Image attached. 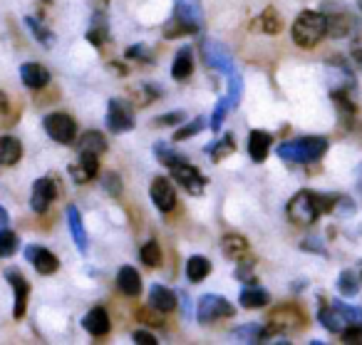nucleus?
<instances>
[{
	"mask_svg": "<svg viewBox=\"0 0 362 345\" xmlns=\"http://www.w3.org/2000/svg\"><path fill=\"white\" fill-rule=\"evenodd\" d=\"M25 259L35 266V271L40 276H52L57 268H60V261H57V256L52 254V251L42 249V246H30V249L25 251Z\"/></svg>",
	"mask_w": 362,
	"mask_h": 345,
	"instance_id": "obj_17",
	"label": "nucleus"
},
{
	"mask_svg": "<svg viewBox=\"0 0 362 345\" xmlns=\"http://www.w3.org/2000/svg\"><path fill=\"white\" fill-rule=\"evenodd\" d=\"M8 224H11V216H8V211L0 206V229H6Z\"/></svg>",
	"mask_w": 362,
	"mask_h": 345,
	"instance_id": "obj_49",
	"label": "nucleus"
},
{
	"mask_svg": "<svg viewBox=\"0 0 362 345\" xmlns=\"http://www.w3.org/2000/svg\"><path fill=\"white\" fill-rule=\"evenodd\" d=\"M136 315H139V320H141V323H144V325H151V328H164V313H161V310H156V308H151V305H149V308H139V313H136Z\"/></svg>",
	"mask_w": 362,
	"mask_h": 345,
	"instance_id": "obj_39",
	"label": "nucleus"
},
{
	"mask_svg": "<svg viewBox=\"0 0 362 345\" xmlns=\"http://www.w3.org/2000/svg\"><path fill=\"white\" fill-rule=\"evenodd\" d=\"M305 325H308V315L300 305L281 303L276 308H271V313H268L266 333L268 338H273V335H293V333H300Z\"/></svg>",
	"mask_w": 362,
	"mask_h": 345,
	"instance_id": "obj_4",
	"label": "nucleus"
},
{
	"mask_svg": "<svg viewBox=\"0 0 362 345\" xmlns=\"http://www.w3.org/2000/svg\"><path fill=\"white\" fill-rule=\"evenodd\" d=\"M6 278L8 283L13 285V295H16V305H13V318H23L28 310V298H30V283L25 281V276L16 268H8L6 271Z\"/></svg>",
	"mask_w": 362,
	"mask_h": 345,
	"instance_id": "obj_13",
	"label": "nucleus"
},
{
	"mask_svg": "<svg viewBox=\"0 0 362 345\" xmlns=\"http://www.w3.org/2000/svg\"><path fill=\"white\" fill-rule=\"evenodd\" d=\"M21 80L30 90H42L50 85V70L40 62H25V65H21Z\"/></svg>",
	"mask_w": 362,
	"mask_h": 345,
	"instance_id": "obj_18",
	"label": "nucleus"
},
{
	"mask_svg": "<svg viewBox=\"0 0 362 345\" xmlns=\"http://www.w3.org/2000/svg\"><path fill=\"white\" fill-rule=\"evenodd\" d=\"M360 8H362V0H360Z\"/></svg>",
	"mask_w": 362,
	"mask_h": 345,
	"instance_id": "obj_50",
	"label": "nucleus"
},
{
	"mask_svg": "<svg viewBox=\"0 0 362 345\" xmlns=\"http://www.w3.org/2000/svg\"><path fill=\"white\" fill-rule=\"evenodd\" d=\"M55 196H57L55 179H50V176H42V179H37L35 184H33V196H30L33 211H37V214H45V211L50 209L52 201H55Z\"/></svg>",
	"mask_w": 362,
	"mask_h": 345,
	"instance_id": "obj_15",
	"label": "nucleus"
},
{
	"mask_svg": "<svg viewBox=\"0 0 362 345\" xmlns=\"http://www.w3.org/2000/svg\"><path fill=\"white\" fill-rule=\"evenodd\" d=\"M202 55H204V62H206L211 70H218V72H223V75L236 70V67H233L231 52L226 50V45H221V43L214 40V38H206V40L202 43Z\"/></svg>",
	"mask_w": 362,
	"mask_h": 345,
	"instance_id": "obj_10",
	"label": "nucleus"
},
{
	"mask_svg": "<svg viewBox=\"0 0 362 345\" xmlns=\"http://www.w3.org/2000/svg\"><path fill=\"white\" fill-rule=\"evenodd\" d=\"M337 288H340V293L345 295V298H352V295H357V290H360V281H357V276L352 273V271H342L340 278H337Z\"/></svg>",
	"mask_w": 362,
	"mask_h": 345,
	"instance_id": "obj_35",
	"label": "nucleus"
},
{
	"mask_svg": "<svg viewBox=\"0 0 362 345\" xmlns=\"http://www.w3.org/2000/svg\"><path fill=\"white\" fill-rule=\"evenodd\" d=\"M233 152H236V140H233V135H226L223 140H218L216 145H211L209 154H211L214 162H223L226 157H231Z\"/></svg>",
	"mask_w": 362,
	"mask_h": 345,
	"instance_id": "obj_33",
	"label": "nucleus"
},
{
	"mask_svg": "<svg viewBox=\"0 0 362 345\" xmlns=\"http://www.w3.org/2000/svg\"><path fill=\"white\" fill-rule=\"evenodd\" d=\"M25 26H28V30L33 33V38H35V40L40 43L42 47H52V45H55V40H57L55 33L47 30V28L42 26L37 18H25Z\"/></svg>",
	"mask_w": 362,
	"mask_h": 345,
	"instance_id": "obj_30",
	"label": "nucleus"
},
{
	"mask_svg": "<svg viewBox=\"0 0 362 345\" xmlns=\"http://www.w3.org/2000/svg\"><path fill=\"white\" fill-rule=\"evenodd\" d=\"M192 72H194V52H192V47L187 45L176 52L174 65H171V77H174L176 82H184L187 77H192Z\"/></svg>",
	"mask_w": 362,
	"mask_h": 345,
	"instance_id": "obj_24",
	"label": "nucleus"
},
{
	"mask_svg": "<svg viewBox=\"0 0 362 345\" xmlns=\"http://www.w3.org/2000/svg\"><path fill=\"white\" fill-rule=\"evenodd\" d=\"M67 224H70V234L75 239V246L80 254H87V231L82 224V214L77 206H67Z\"/></svg>",
	"mask_w": 362,
	"mask_h": 345,
	"instance_id": "obj_23",
	"label": "nucleus"
},
{
	"mask_svg": "<svg viewBox=\"0 0 362 345\" xmlns=\"http://www.w3.org/2000/svg\"><path fill=\"white\" fill-rule=\"evenodd\" d=\"M233 313H236V308H233L231 300L223 298V295L206 293V295H202V298H199V305H197L199 323H204V325L216 323V320L231 318Z\"/></svg>",
	"mask_w": 362,
	"mask_h": 345,
	"instance_id": "obj_8",
	"label": "nucleus"
},
{
	"mask_svg": "<svg viewBox=\"0 0 362 345\" xmlns=\"http://www.w3.org/2000/svg\"><path fill=\"white\" fill-rule=\"evenodd\" d=\"M228 112H231V107H228L226 97H221V100H218V105H216V110H214V117H211V130H214V132L221 130V127H223V120H226Z\"/></svg>",
	"mask_w": 362,
	"mask_h": 345,
	"instance_id": "obj_41",
	"label": "nucleus"
},
{
	"mask_svg": "<svg viewBox=\"0 0 362 345\" xmlns=\"http://www.w3.org/2000/svg\"><path fill=\"white\" fill-rule=\"evenodd\" d=\"M261 30L268 33V35H276V33L283 30L281 16H278V13L273 11V8H266V11H263V16H261Z\"/></svg>",
	"mask_w": 362,
	"mask_h": 345,
	"instance_id": "obj_36",
	"label": "nucleus"
},
{
	"mask_svg": "<svg viewBox=\"0 0 362 345\" xmlns=\"http://www.w3.org/2000/svg\"><path fill=\"white\" fill-rule=\"evenodd\" d=\"M77 149L80 152H90V154H105L107 152V140L102 132H85V135L80 137V145H77Z\"/></svg>",
	"mask_w": 362,
	"mask_h": 345,
	"instance_id": "obj_28",
	"label": "nucleus"
},
{
	"mask_svg": "<svg viewBox=\"0 0 362 345\" xmlns=\"http://www.w3.org/2000/svg\"><path fill=\"white\" fill-rule=\"evenodd\" d=\"M45 132L57 142V145H72L77 135V122L72 120L65 112H52V115L45 117Z\"/></svg>",
	"mask_w": 362,
	"mask_h": 345,
	"instance_id": "obj_9",
	"label": "nucleus"
},
{
	"mask_svg": "<svg viewBox=\"0 0 362 345\" xmlns=\"http://www.w3.org/2000/svg\"><path fill=\"white\" fill-rule=\"evenodd\" d=\"M317 320L330 333H342L347 325H362V308H352V305L345 303L325 300L320 305V310H317Z\"/></svg>",
	"mask_w": 362,
	"mask_h": 345,
	"instance_id": "obj_5",
	"label": "nucleus"
},
{
	"mask_svg": "<svg viewBox=\"0 0 362 345\" xmlns=\"http://www.w3.org/2000/svg\"><path fill=\"white\" fill-rule=\"evenodd\" d=\"M327 152L325 137H300V140L278 145V157L286 164H313L320 162Z\"/></svg>",
	"mask_w": 362,
	"mask_h": 345,
	"instance_id": "obj_3",
	"label": "nucleus"
},
{
	"mask_svg": "<svg viewBox=\"0 0 362 345\" xmlns=\"http://www.w3.org/2000/svg\"><path fill=\"white\" fill-rule=\"evenodd\" d=\"M171 169V176H174L176 184H181V189L187 191V194H204V189H206V179H204V174L197 169L194 164H189L184 157H174V159L166 164Z\"/></svg>",
	"mask_w": 362,
	"mask_h": 345,
	"instance_id": "obj_7",
	"label": "nucleus"
},
{
	"mask_svg": "<svg viewBox=\"0 0 362 345\" xmlns=\"http://www.w3.org/2000/svg\"><path fill=\"white\" fill-rule=\"evenodd\" d=\"M241 75H238L236 70H231L228 72V97H226V102H228V107H236L238 102H241Z\"/></svg>",
	"mask_w": 362,
	"mask_h": 345,
	"instance_id": "obj_37",
	"label": "nucleus"
},
{
	"mask_svg": "<svg viewBox=\"0 0 362 345\" xmlns=\"http://www.w3.org/2000/svg\"><path fill=\"white\" fill-rule=\"evenodd\" d=\"M233 338L246 340V343H261V340L268 338V333H266V325H261V323H248V325H243V328L233 330Z\"/></svg>",
	"mask_w": 362,
	"mask_h": 345,
	"instance_id": "obj_31",
	"label": "nucleus"
},
{
	"mask_svg": "<svg viewBox=\"0 0 362 345\" xmlns=\"http://www.w3.org/2000/svg\"><path fill=\"white\" fill-rule=\"evenodd\" d=\"M184 122V112H169V115H159L151 120L154 127H166V125H181Z\"/></svg>",
	"mask_w": 362,
	"mask_h": 345,
	"instance_id": "obj_43",
	"label": "nucleus"
},
{
	"mask_svg": "<svg viewBox=\"0 0 362 345\" xmlns=\"http://www.w3.org/2000/svg\"><path fill=\"white\" fill-rule=\"evenodd\" d=\"M325 38V16L315 11H305L293 23V40L300 47H315Z\"/></svg>",
	"mask_w": 362,
	"mask_h": 345,
	"instance_id": "obj_6",
	"label": "nucleus"
},
{
	"mask_svg": "<svg viewBox=\"0 0 362 345\" xmlns=\"http://www.w3.org/2000/svg\"><path fill=\"white\" fill-rule=\"evenodd\" d=\"M352 60H355V65L362 70V35L355 40V45H352Z\"/></svg>",
	"mask_w": 362,
	"mask_h": 345,
	"instance_id": "obj_48",
	"label": "nucleus"
},
{
	"mask_svg": "<svg viewBox=\"0 0 362 345\" xmlns=\"http://www.w3.org/2000/svg\"><path fill=\"white\" fill-rule=\"evenodd\" d=\"M100 171V157L90 154V152H80V159L70 166V176L75 184H87L92 181Z\"/></svg>",
	"mask_w": 362,
	"mask_h": 345,
	"instance_id": "obj_16",
	"label": "nucleus"
},
{
	"mask_svg": "<svg viewBox=\"0 0 362 345\" xmlns=\"http://www.w3.org/2000/svg\"><path fill=\"white\" fill-rule=\"evenodd\" d=\"M241 305L243 308H263V305H268V300H271V295H268V290H263L261 285L256 283H248L246 288L241 290Z\"/></svg>",
	"mask_w": 362,
	"mask_h": 345,
	"instance_id": "obj_27",
	"label": "nucleus"
},
{
	"mask_svg": "<svg viewBox=\"0 0 362 345\" xmlns=\"http://www.w3.org/2000/svg\"><path fill=\"white\" fill-rule=\"evenodd\" d=\"M325 16V35L330 38H347L357 28V21L345 8H327Z\"/></svg>",
	"mask_w": 362,
	"mask_h": 345,
	"instance_id": "obj_12",
	"label": "nucleus"
},
{
	"mask_svg": "<svg viewBox=\"0 0 362 345\" xmlns=\"http://www.w3.org/2000/svg\"><path fill=\"white\" fill-rule=\"evenodd\" d=\"M342 343L360 345L362 343V325H347V328L342 330Z\"/></svg>",
	"mask_w": 362,
	"mask_h": 345,
	"instance_id": "obj_44",
	"label": "nucleus"
},
{
	"mask_svg": "<svg viewBox=\"0 0 362 345\" xmlns=\"http://www.w3.org/2000/svg\"><path fill=\"white\" fill-rule=\"evenodd\" d=\"M107 127L115 135L134 130V110H132L129 102L117 100V97L110 100V105H107Z\"/></svg>",
	"mask_w": 362,
	"mask_h": 345,
	"instance_id": "obj_11",
	"label": "nucleus"
},
{
	"mask_svg": "<svg viewBox=\"0 0 362 345\" xmlns=\"http://www.w3.org/2000/svg\"><path fill=\"white\" fill-rule=\"evenodd\" d=\"M127 57H139V60H151V52L146 50V45H134L127 50Z\"/></svg>",
	"mask_w": 362,
	"mask_h": 345,
	"instance_id": "obj_46",
	"label": "nucleus"
},
{
	"mask_svg": "<svg viewBox=\"0 0 362 345\" xmlns=\"http://www.w3.org/2000/svg\"><path fill=\"white\" fill-rule=\"evenodd\" d=\"M18 234L16 231H11L6 226V229H0V259H11L13 254L18 251Z\"/></svg>",
	"mask_w": 362,
	"mask_h": 345,
	"instance_id": "obj_34",
	"label": "nucleus"
},
{
	"mask_svg": "<svg viewBox=\"0 0 362 345\" xmlns=\"http://www.w3.org/2000/svg\"><path fill=\"white\" fill-rule=\"evenodd\" d=\"M23 157V145L16 137H0V164L13 166L18 164Z\"/></svg>",
	"mask_w": 362,
	"mask_h": 345,
	"instance_id": "obj_25",
	"label": "nucleus"
},
{
	"mask_svg": "<svg viewBox=\"0 0 362 345\" xmlns=\"http://www.w3.org/2000/svg\"><path fill=\"white\" fill-rule=\"evenodd\" d=\"M204 127H206V117H197L194 122H189V125H184L181 130H176L174 140L176 142H184V140H189V137L199 135V132H202Z\"/></svg>",
	"mask_w": 362,
	"mask_h": 345,
	"instance_id": "obj_38",
	"label": "nucleus"
},
{
	"mask_svg": "<svg viewBox=\"0 0 362 345\" xmlns=\"http://www.w3.org/2000/svg\"><path fill=\"white\" fill-rule=\"evenodd\" d=\"M82 325H85V330L90 335H95V338H102V335L110 333V315H107V310L102 308V305H95V308L90 310V313L82 318Z\"/></svg>",
	"mask_w": 362,
	"mask_h": 345,
	"instance_id": "obj_19",
	"label": "nucleus"
},
{
	"mask_svg": "<svg viewBox=\"0 0 362 345\" xmlns=\"http://www.w3.org/2000/svg\"><path fill=\"white\" fill-rule=\"evenodd\" d=\"M18 115H21V110L11 107V102L6 100V95L0 92V122H3V127H11Z\"/></svg>",
	"mask_w": 362,
	"mask_h": 345,
	"instance_id": "obj_40",
	"label": "nucleus"
},
{
	"mask_svg": "<svg viewBox=\"0 0 362 345\" xmlns=\"http://www.w3.org/2000/svg\"><path fill=\"white\" fill-rule=\"evenodd\" d=\"M209 273H211V261L209 259H204V256H192V259L187 261V278L192 281V283L204 281Z\"/></svg>",
	"mask_w": 362,
	"mask_h": 345,
	"instance_id": "obj_29",
	"label": "nucleus"
},
{
	"mask_svg": "<svg viewBox=\"0 0 362 345\" xmlns=\"http://www.w3.org/2000/svg\"><path fill=\"white\" fill-rule=\"evenodd\" d=\"M117 288L124 295H129V298H136L141 293V276L136 273V268H132V266L119 268V273H117Z\"/></svg>",
	"mask_w": 362,
	"mask_h": 345,
	"instance_id": "obj_22",
	"label": "nucleus"
},
{
	"mask_svg": "<svg viewBox=\"0 0 362 345\" xmlns=\"http://www.w3.org/2000/svg\"><path fill=\"white\" fill-rule=\"evenodd\" d=\"M337 194H317V191H298L288 204V219L296 226H310L322 214L335 211Z\"/></svg>",
	"mask_w": 362,
	"mask_h": 345,
	"instance_id": "obj_1",
	"label": "nucleus"
},
{
	"mask_svg": "<svg viewBox=\"0 0 362 345\" xmlns=\"http://www.w3.org/2000/svg\"><path fill=\"white\" fill-rule=\"evenodd\" d=\"M139 259H141V264L149 266V268H159V266H161V246H159V241L149 239L146 244H141Z\"/></svg>",
	"mask_w": 362,
	"mask_h": 345,
	"instance_id": "obj_32",
	"label": "nucleus"
},
{
	"mask_svg": "<svg viewBox=\"0 0 362 345\" xmlns=\"http://www.w3.org/2000/svg\"><path fill=\"white\" fill-rule=\"evenodd\" d=\"M236 278L248 281V283H256V278H253V264H251V261L241 259V264H238V268H236Z\"/></svg>",
	"mask_w": 362,
	"mask_h": 345,
	"instance_id": "obj_45",
	"label": "nucleus"
},
{
	"mask_svg": "<svg viewBox=\"0 0 362 345\" xmlns=\"http://www.w3.org/2000/svg\"><path fill=\"white\" fill-rule=\"evenodd\" d=\"M271 145H273V137L268 135V132L253 130L251 137H248V154H251V159L256 162V164L266 162L268 152H271Z\"/></svg>",
	"mask_w": 362,
	"mask_h": 345,
	"instance_id": "obj_20",
	"label": "nucleus"
},
{
	"mask_svg": "<svg viewBox=\"0 0 362 345\" xmlns=\"http://www.w3.org/2000/svg\"><path fill=\"white\" fill-rule=\"evenodd\" d=\"M149 196H151V204H154L161 214H169V211H174L176 191H174V186H171L169 179H164V176H156V179L151 181Z\"/></svg>",
	"mask_w": 362,
	"mask_h": 345,
	"instance_id": "obj_14",
	"label": "nucleus"
},
{
	"mask_svg": "<svg viewBox=\"0 0 362 345\" xmlns=\"http://www.w3.org/2000/svg\"><path fill=\"white\" fill-rule=\"evenodd\" d=\"M221 249H223V256H226V259L241 261L248 256V241L238 234H228V236H223Z\"/></svg>",
	"mask_w": 362,
	"mask_h": 345,
	"instance_id": "obj_26",
	"label": "nucleus"
},
{
	"mask_svg": "<svg viewBox=\"0 0 362 345\" xmlns=\"http://www.w3.org/2000/svg\"><path fill=\"white\" fill-rule=\"evenodd\" d=\"M134 340H136V343H144V345H159V343H156V338L149 333V330H136Z\"/></svg>",
	"mask_w": 362,
	"mask_h": 345,
	"instance_id": "obj_47",
	"label": "nucleus"
},
{
	"mask_svg": "<svg viewBox=\"0 0 362 345\" xmlns=\"http://www.w3.org/2000/svg\"><path fill=\"white\" fill-rule=\"evenodd\" d=\"M102 186H105V191L110 196H119L122 194V179H119V174H115V171L105 174V179H102Z\"/></svg>",
	"mask_w": 362,
	"mask_h": 345,
	"instance_id": "obj_42",
	"label": "nucleus"
},
{
	"mask_svg": "<svg viewBox=\"0 0 362 345\" xmlns=\"http://www.w3.org/2000/svg\"><path fill=\"white\" fill-rule=\"evenodd\" d=\"M149 305L161 310V313H171L176 308V293L171 288H166V285L154 283L149 288Z\"/></svg>",
	"mask_w": 362,
	"mask_h": 345,
	"instance_id": "obj_21",
	"label": "nucleus"
},
{
	"mask_svg": "<svg viewBox=\"0 0 362 345\" xmlns=\"http://www.w3.org/2000/svg\"><path fill=\"white\" fill-rule=\"evenodd\" d=\"M204 13L199 0H176L174 16L169 18V23L164 26V38L174 40V38L194 35V33L202 30Z\"/></svg>",
	"mask_w": 362,
	"mask_h": 345,
	"instance_id": "obj_2",
	"label": "nucleus"
}]
</instances>
